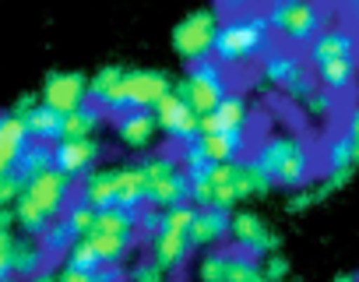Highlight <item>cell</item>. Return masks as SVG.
Wrapping results in <instances>:
<instances>
[{"label":"cell","mask_w":359,"mask_h":282,"mask_svg":"<svg viewBox=\"0 0 359 282\" xmlns=\"http://www.w3.org/2000/svg\"><path fill=\"white\" fill-rule=\"evenodd\" d=\"M222 15V29H219V43H215V64L222 67H240V64H254L264 60L275 46V32L271 22L264 15V8H219Z\"/></svg>","instance_id":"obj_1"},{"label":"cell","mask_w":359,"mask_h":282,"mask_svg":"<svg viewBox=\"0 0 359 282\" xmlns=\"http://www.w3.org/2000/svg\"><path fill=\"white\" fill-rule=\"evenodd\" d=\"M250 163L268 177L271 187L285 191H303L313 184V156L306 149V141L296 134H271L261 145H254Z\"/></svg>","instance_id":"obj_2"},{"label":"cell","mask_w":359,"mask_h":282,"mask_svg":"<svg viewBox=\"0 0 359 282\" xmlns=\"http://www.w3.org/2000/svg\"><path fill=\"white\" fill-rule=\"evenodd\" d=\"M71 191H74V180L67 173H60L57 166L46 170V173H39V177H32L25 184V194L15 205L18 226L25 233H32V236H43V229L67 212Z\"/></svg>","instance_id":"obj_3"},{"label":"cell","mask_w":359,"mask_h":282,"mask_svg":"<svg viewBox=\"0 0 359 282\" xmlns=\"http://www.w3.org/2000/svg\"><path fill=\"white\" fill-rule=\"evenodd\" d=\"M137 170L144 180V205H151L158 212L191 205V177L176 152L144 156V159H137Z\"/></svg>","instance_id":"obj_4"},{"label":"cell","mask_w":359,"mask_h":282,"mask_svg":"<svg viewBox=\"0 0 359 282\" xmlns=\"http://www.w3.org/2000/svg\"><path fill=\"white\" fill-rule=\"evenodd\" d=\"M194 205H184V208H169V212H162V222H158V229H155V236H151V261L165 271V275H172V271H180V268H187V261L194 257Z\"/></svg>","instance_id":"obj_5"},{"label":"cell","mask_w":359,"mask_h":282,"mask_svg":"<svg viewBox=\"0 0 359 282\" xmlns=\"http://www.w3.org/2000/svg\"><path fill=\"white\" fill-rule=\"evenodd\" d=\"M137 236H141V229H137V212L106 208V212H99L92 233L81 236V240L95 250V257L102 261V268H123V261H127V257L134 254V247H137Z\"/></svg>","instance_id":"obj_6"},{"label":"cell","mask_w":359,"mask_h":282,"mask_svg":"<svg viewBox=\"0 0 359 282\" xmlns=\"http://www.w3.org/2000/svg\"><path fill=\"white\" fill-rule=\"evenodd\" d=\"M264 15H268V22H271L275 39H282L285 50L310 46V43L324 32V25H327L324 8L303 4V0H275V4L264 8Z\"/></svg>","instance_id":"obj_7"},{"label":"cell","mask_w":359,"mask_h":282,"mask_svg":"<svg viewBox=\"0 0 359 282\" xmlns=\"http://www.w3.org/2000/svg\"><path fill=\"white\" fill-rule=\"evenodd\" d=\"M219 29H222V15L219 8H198L191 15H184L172 29V50L180 53L187 67L191 64H205L215 57V43H219Z\"/></svg>","instance_id":"obj_8"},{"label":"cell","mask_w":359,"mask_h":282,"mask_svg":"<svg viewBox=\"0 0 359 282\" xmlns=\"http://www.w3.org/2000/svg\"><path fill=\"white\" fill-rule=\"evenodd\" d=\"M176 92L184 95L194 113L205 120L219 109V102L229 95V81H226V67L215 64V60H205V64H191L184 81H176Z\"/></svg>","instance_id":"obj_9"},{"label":"cell","mask_w":359,"mask_h":282,"mask_svg":"<svg viewBox=\"0 0 359 282\" xmlns=\"http://www.w3.org/2000/svg\"><path fill=\"white\" fill-rule=\"evenodd\" d=\"M261 78L268 85H275L278 92H285L289 99H299L306 102V95L317 88L313 78H310V67H306V57H299L296 50H271L264 60H261Z\"/></svg>","instance_id":"obj_10"},{"label":"cell","mask_w":359,"mask_h":282,"mask_svg":"<svg viewBox=\"0 0 359 282\" xmlns=\"http://www.w3.org/2000/svg\"><path fill=\"white\" fill-rule=\"evenodd\" d=\"M240 198V163L229 166H208L201 177L191 180V205L194 208H219L229 212Z\"/></svg>","instance_id":"obj_11"},{"label":"cell","mask_w":359,"mask_h":282,"mask_svg":"<svg viewBox=\"0 0 359 282\" xmlns=\"http://www.w3.org/2000/svg\"><path fill=\"white\" fill-rule=\"evenodd\" d=\"M39 99H43V106L67 116V113H74L88 102V78L81 71H50L46 81H43Z\"/></svg>","instance_id":"obj_12"},{"label":"cell","mask_w":359,"mask_h":282,"mask_svg":"<svg viewBox=\"0 0 359 282\" xmlns=\"http://www.w3.org/2000/svg\"><path fill=\"white\" fill-rule=\"evenodd\" d=\"M229 240H233L236 250H243V254H250V257H257V261H264L268 254L278 250L275 229H271L257 212H236L233 222H229Z\"/></svg>","instance_id":"obj_13"},{"label":"cell","mask_w":359,"mask_h":282,"mask_svg":"<svg viewBox=\"0 0 359 282\" xmlns=\"http://www.w3.org/2000/svg\"><path fill=\"white\" fill-rule=\"evenodd\" d=\"M155 120H158V130H165L176 145L201 137V116L194 113V106L180 95V92H172V95H165V99L158 102Z\"/></svg>","instance_id":"obj_14"},{"label":"cell","mask_w":359,"mask_h":282,"mask_svg":"<svg viewBox=\"0 0 359 282\" xmlns=\"http://www.w3.org/2000/svg\"><path fill=\"white\" fill-rule=\"evenodd\" d=\"M88 102H95L102 113H127V67L106 64L88 78Z\"/></svg>","instance_id":"obj_15"},{"label":"cell","mask_w":359,"mask_h":282,"mask_svg":"<svg viewBox=\"0 0 359 282\" xmlns=\"http://www.w3.org/2000/svg\"><path fill=\"white\" fill-rule=\"evenodd\" d=\"M176 85L169 81V74L162 71H127V109H158V102L165 95H172Z\"/></svg>","instance_id":"obj_16"},{"label":"cell","mask_w":359,"mask_h":282,"mask_svg":"<svg viewBox=\"0 0 359 282\" xmlns=\"http://www.w3.org/2000/svg\"><path fill=\"white\" fill-rule=\"evenodd\" d=\"M102 156V145L95 137H81V141H57L53 145V163L60 173H67L71 180H85L95 163Z\"/></svg>","instance_id":"obj_17"},{"label":"cell","mask_w":359,"mask_h":282,"mask_svg":"<svg viewBox=\"0 0 359 282\" xmlns=\"http://www.w3.org/2000/svg\"><path fill=\"white\" fill-rule=\"evenodd\" d=\"M32 145V134L25 127V120L18 113H0V173H11L18 170L22 156L29 152Z\"/></svg>","instance_id":"obj_18"},{"label":"cell","mask_w":359,"mask_h":282,"mask_svg":"<svg viewBox=\"0 0 359 282\" xmlns=\"http://www.w3.org/2000/svg\"><path fill=\"white\" fill-rule=\"evenodd\" d=\"M247 145H250L247 130H212V134H201L198 137V149L205 152V159L212 166L240 163V156L247 152Z\"/></svg>","instance_id":"obj_19"},{"label":"cell","mask_w":359,"mask_h":282,"mask_svg":"<svg viewBox=\"0 0 359 282\" xmlns=\"http://www.w3.org/2000/svg\"><path fill=\"white\" fill-rule=\"evenodd\" d=\"M155 130H158V120L151 109H127L116 116V134L127 149L134 152H144L151 141H155Z\"/></svg>","instance_id":"obj_20"},{"label":"cell","mask_w":359,"mask_h":282,"mask_svg":"<svg viewBox=\"0 0 359 282\" xmlns=\"http://www.w3.org/2000/svg\"><path fill=\"white\" fill-rule=\"evenodd\" d=\"M247 123H250V102H247V95L229 92L219 102V109L201 120V134H212V130H247Z\"/></svg>","instance_id":"obj_21"},{"label":"cell","mask_w":359,"mask_h":282,"mask_svg":"<svg viewBox=\"0 0 359 282\" xmlns=\"http://www.w3.org/2000/svg\"><path fill=\"white\" fill-rule=\"evenodd\" d=\"M229 222H233L229 212L198 208V212H194V247H198V250H215V247L229 236Z\"/></svg>","instance_id":"obj_22"},{"label":"cell","mask_w":359,"mask_h":282,"mask_svg":"<svg viewBox=\"0 0 359 282\" xmlns=\"http://www.w3.org/2000/svg\"><path fill=\"white\" fill-rule=\"evenodd\" d=\"M240 257H243V250H236V247L205 250L198 261V282H233Z\"/></svg>","instance_id":"obj_23"},{"label":"cell","mask_w":359,"mask_h":282,"mask_svg":"<svg viewBox=\"0 0 359 282\" xmlns=\"http://www.w3.org/2000/svg\"><path fill=\"white\" fill-rule=\"evenodd\" d=\"M102 120H106V113H102L95 102H85L81 109H74V113H67V116H64V134H60V141L95 137V130L102 127Z\"/></svg>","instance_id":"obj_24"},{"label":"cell","mask_w":359,"mask_h":282,"mask_svg":"<svg viewBox=\"0 0 359 282\" xmlns=\"http://www.w3.org/2000/svg\"><path fill=\"white\" fill-rule=\"evenodd\" d=\"M22 120H25V127H29L32 141H46V145H57L60 134H64V116H60L57 109L43 106V102H39L32 113H25Z\"/></svg>","instance_id":"obj_25"},{"label":"cell","mask_w":359,"mask_h":282,"mask_svg":"<svg viewBox=\"0 0 359 282\" xmlns=\"http://www.w3.org/2000/svg\"><path fill=\"white\" fill-rule=\"evenodd\" d=\"M355 166H359V152H355V145L348 141V134L341 130V134H334L331 141H327V149H324V173H355Z\"/></svg>","instance_id":"obj_26"},{"label":"cell","mask_w":359,"mask_h":282,"mask_svg":"<svg viewBox=\"0 0 359 282\" xmlns=\"http://www.w3.org/2000/svg\"><path fill=\"white\" fill-rule=\"evenodd\" d=\"M46 250L36 243V240H15V257H11V275L15 278H32V275H39L43 268H46Z\"/></svg>","instance_id":"obj_27"},{"label":"cell","mask_w":359,"mask_h":282,"mask_svg":"<svg viewBox=\"0 0 359 282\" xmlns=\"http://www.w3.org/2000/svg\"><path fill=\"white\" fill-rule=\"evenodd\" d=\"M57 163H53V145H46V141H32L29 145V152L22 156V163H18V177L29 184L32 177H39V173H46V170H53Z\"/></svg>","instance_id":"obj_28"},{"label":"cell","mask_w":359,"mask_h":282,"mask_svg":"<svg viewBox=\"0 0 359 282\" xmlns=\"http://www.w3.org/2000/svg\"><path fill=\"white\" fill-rule=\"evenodd\" d=\"M74 243H78V236H74V229L64 222V215H60L57 222H50V226L43 229V236H39V247H43L46 254H71Z\"/></svg>","instance_id":"obj_29"},{"label":"cell","mask_w":359,"mask_h":282,"mask_svg":"<svg viewBox=\"0 0 359 282\" xmlns=\"http://www.w3.org/2000/svg\"><path fill=\"white\" fill-rule=\"evenodd\" d=\"M95 219H99V212H95V208H92L88 201H81V198H74V201L67 205V212H64V222H67V226L74 229V236H78V240L92 233Z\"/></svg>","instance_id":"obj_30"},{"label":"cell","mask_w":359,"mask_h":282,"mask_svg":"<svg viewBox=\"0 0 359 282\" xmlns=\"http://www.w3.org/2000/svg\"><path fill=\"white\" fill-rule=\"evenodd\" d=\"M22 194H25V180L15 170L11 173H0V208H15Z\"/></svg>","instance_id":"obj_31"},{"label":"cell","mask_w":359,"mask_h":282,"mask_svg":"<svg viewBox=\"0 0 359 282\" xmlns=\"http://www.w3.org/2000/svg\"><path fill=\"white\" fill-rule=\"evenodd\" d=\"M303 106H306V113H310V116H331V113H334V95H331V92H324V88L317 85V88L306 95V102H303Z\"/></svg>","instance_id":"obj_32"},{"label":"cell","mask_w":359,"mask_h":282,"mask_svg":"<svg viewBox=\"0 0 359 282\" xmlns=\"http://www.w3.org/2000/svg\"><path fill=\"white\" fill-rule=\"evenodd\" d=\"M233 282H268V275H264V268H261V261H257V257L243 254V257H240V264H236Z\"/></svg>","instance_id":"obj_33"},{"label":"cell","mask_w":359,"mask_h":282,"mask_svg":"<svg viewBox=\"0 0 359 282\" xmlns=\"http://www.w3.org/2000/svg\"><path fill=\"white\" fill-rule=\"evenodd\" d=\"M127 282H165V271H162V268H158L151 257H141V261L130 268Z\"/></svg>","instance_id":"obj_34"},{"label":"cell","mask_w":359,"mask_h":282,"mask_svg":"<svg viewBox=\"0 0 359 282\" xmlns=\"http://www.w3.org/2000/svg\"><path fill=\"white\" fill-rule=\"evenodd\" d=\"M324 198H327V191H324L320 184H310V187L296 191V198L289 201V212H303V208H310V205H317V201H324Z\"/></svg>","instance_id":"obj_35"},{"label":"cell","mask_w":359,"mask_h":282,"mask_svg":"<svg viewBox=\"0 0 359 282\" xmlns=\"http://www.w3.org/2000/svg\"><path fill=\"white\" fill-rule=\"evenodd\" d=\"M261 268H264V275H268V282H285L289 278V257L285 254H268L264 261H261Z\"/></svg>","instance_id":"obj_36"},{"label":"cell","mask_w":359,"mask_h":282,"mask_svg":"<svg viewBox=\"0 0 359 282\" xmlns=\"http://www.w3.org/2000/svg\"><path fill=\"white\" fill-rule=\"evenodd\" d=\"M102 271V268H99ZM99 271H85V268H74V264H64L57 271V282H102Z\"/></svg>","instance_id":"obj_37"},{"label":"cell","mask_w":359,"mask_h":282,"mask_svg":"<svg viewBox=\"0 0 359 282\" xmlns=\"http://www.w3.org/2000/svg\"><path fill=\"white\" fill-rule=\"evenodd\" d=\"M15 233H0V278L11 275V257H15Z\"/></svg>","instance_id":"obj_38"},{"label":"cell","mask_w":359,"mask_h":282,"mask_svg":"<svg viewBox=\"0 0 359 282\" xmlns=\"http://www.w3.org/2000/svg\"><path fill=\"white\" fill-rule=\"evenodd\" d=\"M345 134H348V141H352L355 152H359V106L348 113V120H345Z\"/></svg>","instance_id":"obj_39"},{"label":"cell","mask_w":359,"mask_h":282,"mask_svg":"<svg viewBox=\"0 0 359 282\" xmlns=\"http://www.w3.org/2000/svg\"><path fill=\"white\" fill-rule=\"evenodd\" d=\"M18 222L15 208H0V233H11V226Z\"/></svg>","instance_id":"obj_40"},{"label":"cell","mask_w":359,"mask_h":282,"mask_svg":"<svg viewBox=\"0 0 359 282\" xmlns=\"http://www.w3.org/2000/svg\"><path fill=\"white\" fill-rule=\"evenodd\" d=\"M25 282H57V275H53L50 268H43L39 275H32V278H25Z\"/></svg>","instance_id":"obj_41"},{"label":"cell","mask_w":359,"mask_h":282,"mask_svg":"<svg viewBox=\"0 0 359 282\" xmlns=\"http://www.w3.org/2000/svg\"><path fill=\"white\" fill-rule=\"evenodd\" d=\"M334 282H359L355 275H334Z\"/></svg>","instance_id":"obj_42"},{"label":"cell","mask_w":359,"mask_h":282,"mask_svg":"<svg viewBox=\"0 0 359 282\" xmlns=\"http://www.w3.org/2000/svg\"><path fill=\"white\" fill-rule=\"evenodd\" d=\"M0 282H22V278H15V275H4V278H0Z\"/></svg>","instance_id":"obj_43"},{"label":"cell","mask_w":359,"mask_h":282,"mask_svg":"<svg viewBox=\"0 0 359 282\" xmlns=\"http://www.w3.org/2000/svg\"><path fill=\"white\" fill-rule=\"evenodd\" d=\"M352 15H355V18H359V4H355V8H352Z\"/></svg>","instance_id":"obj_44"}]
</instances>
